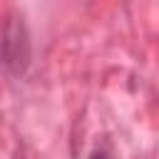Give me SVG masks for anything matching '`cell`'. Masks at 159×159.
Segmentation results:
<instances>
[{
    "label": "cell",
    "instance_id": "6da1fadb",
    "mask_svg": "<svg viewBox=\"0 0 159 159\" xmlns=\"http://www.w3.org/2000/svg\"><path fill=\"white\" fill-rule=\"evenodd\" d=\"M92 159H109L104 152H97V154H92Z\"/></svg>",
    "mask_w": 159,
    "mask_h": 159
}]
</instances>
